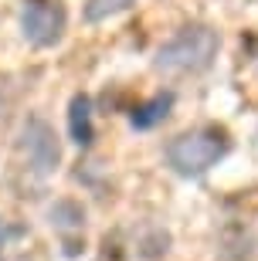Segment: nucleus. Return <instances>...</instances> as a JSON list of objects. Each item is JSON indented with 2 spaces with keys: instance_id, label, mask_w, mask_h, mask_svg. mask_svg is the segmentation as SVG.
I'll return each mask as SVG.
<instances>
[{
  "instance_id": "obj_1",
  "label": "nucleus",
  "mask_w": 258,
  "mask_h": 261,
  "mask_svg": "<svg viewBox=\"0 0 258 261\" xmlns=\"http://www.w3.org/2000/svg\"><path fill=\"white\" fill-rule=\"evenodd\" d=\"M221 51V34L210 24H187L173 34L170 41H163L153 55V68L167 71V75H197L214 65Z\"/></svg>"
},
{
  "instance_id": "obj_2",
  "label": "nucleus",
  "mask_w": 258,
  "mask_h": 261,
  "mask_svg": "<svg viewBox=\"0 0 258 261\" xmlns=\"http://www.w3.org/2000/svg\"><path fill=\"white\" fill-rule=\"evenodd\" d=\"M231 149V139L224 129H187V133L173 136L170 143H167V166H170L177 176H187V180H194V176H204L207 170H214V166L228 156Z\"/></svg>"
},
{
  "instance_id": "obj_3",
  "label": "nucleus",
  "mask_w": 258,
  "mask_h": 261,
  "mask_svg": "<svg viewBox=\"0 0 258 261\" xmlns=\"http://www.w3.org/2000/svg\"><path fill=\"white\" fill-rule=\"evenodd\" d=\"M17 149L24 156L31 173L38 176H51L61 166V139H58L55 126L41 116H28L17 136Z\"/></svg>"
},
{
  "instance_id": "obj_4",
  "label": "nucleus",
  "mask_w": 258,
  "mask_h": 261,
  "mask_svg": "<svg viewBox=\"0 0 258 261\" xmlns=\"http://www.w3.org/2000/svg\"><path fill=\"white\" fill-rule=\"evenodd\" d=\"M68 28V14L61 0H20V34L34 48L61 44Z\"/></svg>"
},
{
  "instance_id": "obj_5",
  "label": "nucleus",
  "mask_w": 258,
  "mask_h": 261,
  "mask_svg": "<svg viewBox=\"0 0 258 261\" xmlns=\"http://www.w3.org/2000/svg\"><path fill=\"white\" fill-rule=\"evenodd\" d=\"M68 136L75 146H92L96 139V126H92V98L85 92L72 95V106H68Z\"/></svg>"
},
{
  "instance_id": "obj_6",
  "label": "nucleus",
  "mask_w": 258,
  "mask_h": 261,
  "mask_svg": "<svg viewBox=\"0 0 258 261\" xmlns=\"http://www.w3.org/2000/svg\"><path fill=\"white\" fill-rule=\"evenodd\" d=\"M48 224L61 234V238L82 234L85 231V207H82L78 200H72V197H61V200H55L48 207Z\"/></svg>"
},
{
  "instance_id": "obj_7",
  "label": "nucleus",
  "mask_w": 258,
  "mask_h": 261,
  "mask_svg": "<svg viewBox=\"0 0 258 261\" xmlns=\"http://www.w3.org/2000/svg\"><path fill=\"white\" fill-rule=\"evenodd\" d=\"M170 109H173V92H156L153 98L139 102V106L129 112V126L139 129V133H146V129H156L163 119L170 116Z\"/></svg>"
},
{
  "instance_id": "obj_8",
  "label": "nucleus",
  "mask_w": 258,
  "mask_h": 261,
  "mask_svg": "<svg viewBox=\"0 0 258 261\" xmlns=\"http://www.w3.org/2000/svg\"><path fill=\"white\" fill-rule=\"evenodd\" d=\"M136 0H85L82 7V20L85 24H102L109 17H119L123 10H129Z\"/></svg>"
}]
</instances>
